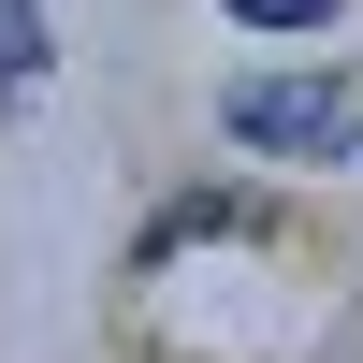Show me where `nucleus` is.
Wrapping results in <instances>:
<instances>
[{
	"label": "nucleus",
	"instance_id": "obj_1",
	"mask_svg": "<svg viewBox=\"0 0 363 363\" xmlns=\"http://www.w3.org/2000/svg\"><path fill=\"white\" fill-rule=\"evenodd\" d=\"M233 145H349V102H335V73H247L233 87ZM363 160V145H349Z\"/></svg>",
	"mask_w": 363,
	"mask_h": 363
},
{
	"label": "nucleus",
	"instance_id": "obj_2",
	"mask_svg": "<svg viewBox=\"0 0 363 363\" xmlns=\"http://www.w3.org/2000/svg\"><path fill=\"white\" fill-rule=\"evenodd\" d=\"M44 87V0H0V102Z\"/></svg>",
	"mask_w": 363,
	"mask_h": 363
},
{
	"label": "nucleus",
	"instance_id": "obj_3",
	"mask_svg": "<svg viewBox=\"0 0 363 363\" xmlns=\"http://www.w3.org/2000/svg\"><path fill=\"white\" fill-rule=\"evenodd\" d=\"M233 29H335V0H233Z\"/></svg>",
	"mask_w": 363,
	"mask_h": 363
}]
</instances>
